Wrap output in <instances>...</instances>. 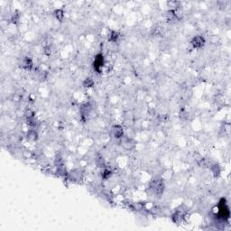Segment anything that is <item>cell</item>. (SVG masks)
I'll return each instance as SVG.
<instances>
[{
  "mask_svg": "<svg viewBox=\"0 0 231 231\" xmlns=\"http://www.w3.org/2000/svg\"><path fill=\"white\" fill-rule=\"evenodd\" d=\"M93 85H94V81L90 78H87L83 81V87H85V88H91V87H93Z\"/></svg>",
  "mask_w": 231,
  "mask_h": 231,
  "instance_id": "cell-9",
  "label": "cell"
},
{
  "mask_svg": "<svg viewBox=\"0 0 231 231\" xmlns=\"http://www.w3.org/2000/svg\"><path fill=\"white\" fill-rule=\"evenodd\" d=\"M111 175H112V171L109 170V169H104V170L102 171V172H101V177H102V179H104V180L109 179V178L111 177Z\"/></svg>",
  "mask_w": 231,
  "mask_h": 231,
  "instance_id": "cell-8",
  "label": "cell"
},
{
  "mask_svg": "<svg viewBox=\"0 0 231 231\" xmlns=\"http://www.w3.org/2000/svg\"><path fill=\"white\" fill-rule=\"evenodd\" d=\"M54 15H55V17H56V19H57L58 21L62 22L63 19H64V11H63L62 9H61V8L56 9V10L54 11Z\"/></svg>",
  "mask_w": 231,
  "mask_h": 231,
  "instance_id": "cell-7",
  "label": "cell"
},
{
  "mask_svg": "<svg viewBox=\"0 0 231 231\" xmlns=\"http://www.w3.org/2000/svg\"><path fill=\"white\" fill-rule=\"evenodd\" d=\"M152 190L154 191L155 194H161L163 191V189H164V186H163V182L161 181V180H156V181H153L152 182Z\"/></svg>",
  "mask_w": 231,
  "mask_h": 231,
  "instance_id": "cell-3",
  "label": "cell"
},
{
  "mask_svg": "<svg viewBox=\"0 0 231 231\" xmlns=\"http://www.w3.org/2000/svg\"><path fill=\"white\" fill-rule=\"evenodd\" d=\"M103 65H104V57H103V55L102 54L97 55L95 60H94V62H93V67H94L95 71L100 72L101 68L103 67Z\"/></svg>",
  "mask_w": 231,
  "mask_h": 231,
  "instance_id": "cell-4",
  "label": "cell"
},
{
  "mask_svg": "<svg viewBox=\"0 0 231 231\" xmlns=\"http://www.w3.org/2000/svg\"><path fill=\"white\" fill-rule=\"evenodd\" d=\"M218 212L220 216V218L222 219H225V218H229V207L227 206V203H226V201L225 199H222L218 206Z\"/></svg>",
  "mask_w": 231,
  "mask_h": 231,
  "instance_id": "cell-1",
  "label": "cell"
},
{
  "mask_svg": "<svg viewBox=\"0 0 231 231\" xmlns=\"http://www.w3.org/2000/svg\"><path fill=\"white\" fill-rule=\"evenodd\" d=\"M112 134L114 135V137H116V139H120L124 136L125 131L124 128L120 125H113L112 129H111Z\"/></svg>",
  "mask_w": 231,
  "mask_h": 231,
  "instance_id": "cell-5",
  "label": "cell"
},
{
  "mask_svg": "<svg viewBox=\"0 0 231 231\" xmlns=\"http://www.w3.org/2000/svg\"><path fill=\"white\" fill-rule=\"evenodd\" d=\"M19 18H20V15H19V14H14L13 15H12V18H11V21H12V23H14V24H16L18 21H19Z\"/></svg>",
  "mask_w": 231,
  "mask_h": 231,
  "instance_id": "cell-12",
  "label": "cell"
},
{
  "mask_svg": "<svg viewBox=\"0 0 231 231\" xmlns=\"http://www.w3.org/2000/svg\"><path fill=\"white\" fill-rule=\"evenodd\" d=\"M22 67L26 71H31L32 68L33 67V62L32 59L29 58V57L24 58L23 61H22Z\"/></svg>",
  "mask_w": 231,
  "mask_h": 231,
  "instance_id": "cell-6",
  "label": "cell"
},
{
  "mask_svg": "<svg viewBox=\"0 0 231 231\" xmlns=\"http://www.w3.org/2000/svg\"><path fill=\"white\" fill-rule=\"evenodd\" d=\"M191 43V45H192L193 48H195V49H200V48H201V47L204 46V44H205V39H204V37L201 36V35H197V36H195V37L192 38Z\"/></svg>",
  "mask_w": 231,
  "mask_h": 231,
  "instance_id": "cell-2",
  "label": "cell"
},
{
  "mask_svg": "<svg viewBox=\"0 0 231 231\" xmlns=\"http://www.w3.org/2000/svg\"><path fill=\"white\" fill-rule=\"evenodd\" d=\"M27 136H28V139H30V140H35V139H37V133L33 130H31L28 132Z\"/></svg>",
  "mask_w": 231,
  "mask_h": 231,
  "instance_id": "cell-11",
  "label": "cell"
},
{
  "mask_svg": "<svg viewBox=\"0 0 231 231\" xmlns=\"http://www.w3.org/2000/svg\"><path fill=\"white\" fill-rule=\"evenodd\" d=\"M118 37H119V34H118V33L117 32H116V31H112V32H110V33H109V41L110 42H112V43H115L117 41V39H118Z\"/></svg>",
  "mask_w": 231,
  "mask_h": 231,
  "instance_id": "cell-10",
  "label": "cell"
}]
</instances>
